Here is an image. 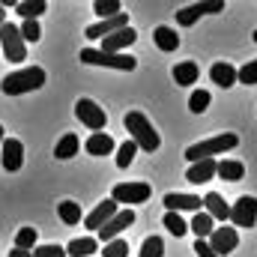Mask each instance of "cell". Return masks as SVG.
<instances>
[{
    "instance_id": "1",
    "label": "cell",
    "mask_w": 257,
    "mask_h": 257,
    "mask_svg": "<svg viewBox=\"0 0 257 257\" xmlns=\"http://www.w3.org/2000/svg\"><path fill=\"white\" fill-rule=\"evenodd\" d=\"M42 84H45V69L30 66V69H18V72L6 75L3 84H0V90H3L6 96H24V93L39 90Z\"/></svg>"
},
{
    "instance_id": "2",
    "label": "cell",
    "mask_w": 257,
    "mask_h": 257,
    "mask_svg": "<svg viewBox=\"0 0 257 257\" xmlns=\"http://www.w3.org/2000/svg\"><path fill=\"white\" fill-rule=\"evenodd\" d=\"M123 123H126V132L132 135V141L138 144V150H147V153H156L159 150L162 138H159V132L150 126V120L141 111H128L126 117H123Z\"/></svg>"
},
{
    "instance_id": "3",
    "label": "cell",
    "mask_w": 257,
    "mask_h": 257,
    "mask_svg": "<svg viewBox=\"0 0 257 257\" xmlns=\"http://www.w3.org/2000/svg\"><path fill=\"white\" fill-rule=\"evenodd\" d=\"M236 144H239V138H236L233 132H221V135H215V138H206V141H200V144H192V147L186 150V159L194 165V162H200V159L221 156V153L233 150Z\"/></svg>"
},
{
    "instance_id": "4",
    "label": "cell",
    "mask_w": 257,
    "mask_h": 257,
    "mask_svg": "<svg viewBox=\"0 0 257 257\" xmlns=\"http://www.w3.org/2000/svg\"><path fill=\"white\" fill-rule=\"evenodd\" d=\"M78 60L87 66H108V69H120V72H132L138 66V60L132 54H105L99 48H84Z\"/></svg>"
},
{
    "instance_id": "5",
    "label": "cell",
    "mask_w": 257,
    "mask_h": 257,
    "mask_svg": "<svg viewBox=\"0 0 257 257\" xmlns=\"http://www.w3.org/2000/svg\"><path fill=\"white\" fill-rule=\"evenodd\" d=\"M0 45H3V54H6L9 63L27 60V45H24V36H21V30H18L15 24L6 21V24L0 27Z\"/></svg>"
},
{
    "instance_id": "6",
    "label": "cell",
    "mask_w": 257,
    "mask_h": 257,
    "mask_svg": "<svg viewBox=\"0 0 257 257\" xmlns=\"http://www.w3.org/2000/svg\"><path fill=\"white\" fill-rule=\"evenodd\" d=\"M75 117H78L87 128H93V132H102L105 123H108L105 108H99L93 99H78V102H75Z\"/></svg>"
},
{
    "instance_id": "7",
    "label": "cell",
    "mask_w": 257,
    "mask_h": 257,
    "mask_svg": "<svg viewBox=\"0 0 257 257\" xmlns=\"http://www.w3.org/2000/svg\"><path fill=\"white\" fill-rule=\"evenodd\" d=\"M150 194H153L150 183H117L114 192H111V200H114V203H128V206H132V203H147Z\"/></svg>"
},
{
    "instance_id": "8",
    "label": "cell",
    "mask_w": 257,
    "mask_h": 257,
    "mask_svg": "<svg viewBox=\"0 0 257 257\" xmlns=\"http://www.w3.org/2000/svg\"><path fill=\"white\" fill-rule=\"evenodd\" d=\"M230 221H233V227H254L257 224V197L242 194L230 206Z\"/></svg>"
},
{
    "instance_id": "9",
    "label": "cell",
    "mask_w": 257,
    "mask_h": 257,
    "mask_svg": "<svg viewBox=\"0 0 257 257\" xmlns=\"http://www.w3.org/2000/svg\"><path fill=\"white\" fill-rule=\"evenodd\" d=\"M212 12H224V0H206V3H192L186 9L177 12V24L180 27H192L200 15H212Z\"/></svg>"
},
{
    "instance_id": "10",
    "label": "cell",
    "mask_w": 257,
    "mask_h": 257,
    "mask_svg": "<svg viewBox=\"0 0 257 257\" xmlns=\"http://www.w3.org/2000/svg\"><path fill=\"white\" fill-rule=\"evenodd\" d=\"M206 242H209V248H212L218 257H224L239 245V233H236V227H215L212 236H209Z\"/></svg>"
},
{
    "instance_id": "11",
    "label": "cell",
    "mask_w": 257,
    "mask_h": 257,
    "mask_svg": "<svg viewBox=\"0 0 257 257\" xmlns=\"http://www.w3.org/2000/svg\"><path fill=\"white\" fill-rule=\"evenodd\" d=\"M132 224H135V212H132V209H120V212H117V215L102 227V230H99V239L108 245V242H114L126 227H132Z\"/></svg>"
},
{
    "instance_id": "12",
    "label": "cell",
    "mask_w": 257,
    "mask_h": 257,
    "mask_svg": "<svg viewBox=\"0 0 257 257\" xmlns=\"http://www.w3.org/2000/svg\"><path fill=\"white\" fill-rule=\"evenodd\" d=\"M0 150H3V156H0L3 171H9V174L21 171V165H24V144H21V141H15V138H9V141H3V144H0Z\"/></svg>"
},
{
    "instance_id": "13",
    "label": "cell",
    "mask_w": 257,
    "mask_h": 257,
    "mask_svg": "<svg viewBox=\"0 0 257 257\" xmlns=\"http://www.w3.org/2000/svg\"><path fill=\"white\" fill-rule=\"evenodd\" d=\"M117 212H120V209H117V203L108 197V200H102L90 215H84V227H90V230H102V227L117 215Z\"/></svg>"
},
{
    "instance_id": "14",
    "label": "cell",
    "mask_w": 257,
    "mask_h": 257,
    "mask_svg": "<svg viewBox=\"0 0 257 257\" xmlns=\"http://www.w3.org/2000/svg\"><path fill=\"white\" fill-rule=\"evenodd\" d=\"M123 27H128L126 12H120V15H114V18H105V21H99V24H90V27H87V39H105V36H111V33H117V30H123Z\"/></svg>"
},
{
    "instance_id": "15",
    "label": "cell",
    "mask_w": 257,
    "mask_h": 257,
    "mask_svg": "<svg viewBox=\"0 0 257 257\" xmlns=\"http://www.w3.org/2000/svg\"><path fill=\"white\" fill-rule=\"evenodd\" d=\"M165 206H168V212H200L203 200H200L197 194L171 192V194H165Z\"/></svg>"
},
{
    "instance_id": "16",
    "label": "cell",
    "mask_w": 257,
    "mask_h": 257,
    "mask_svg": "<svg viewBox=\"0 0 257 257\" xmlns=\"http://www.w3.org/2000/svg\"><path fill=\"white\" fill-rule=\"evenodd\" d=\"M135 39H138V33H135L132 27H123V30L105 36V45H102L99 51H105V54H123V48L135 45Z\"/></svg>"
},
{
    "instance_id": "17",
    "label": "cell",
    "mask_w": 257,
    "mask_h": 257,
    "mask_svg": "<svg viewBox=\"0 0 257 257\" xmlns=\"http://www.w3.org/2000/svg\"><path fill=\"white\" fill-rule=\"evenodd\" d=\"M215 171H218V162L215 159H200V162H194L192 168H189L186 180L194 183V186H200V183H209L215 177Z\"/></svg>"
},
{
    "instance_id": "18",
    "label": "cell",
    "mask_w": 257,
    "mask_h": 257,
    "mask_svg": "<svg viewBox=\"0 0 257 257\" xmlns=\"http://www.w3.org/2000/svg\"><path fill=\"white\" fill-rule=\"evenodd\" d=\"M84 150H87L90 156H111V153H114V138H111L108 132H93V135L87 138Z\"/></svg>"
},
{
    "instance_id": "19",
    "label": "cell",
    "mask_w": 257,
    "mask_h": 257,
    "mask_svg": "<svg viewBox=\"0 0 257 257\" xmlns=\"http://www.w3.org/2000/svg\"><path fill=\"white\" fill-rule=\"evenodd\" d=\"M203 206H206V215L212 218V221H227L230 218V206L224 203V197L215 192H209L203 197Z\"/></svg>"
},
{
    "instance_id": "20",
    "label": "cell",
    "mask_w": 257,
    "mask_h": 257,
    "mask_svg": "<svg viewBox=\"0 0 257 257\" xmlns=\"http://www.w3.org/2000/svg\"><path fill=\"white\" fill-rule=\"evenodd\" d=\"M197 75H200V69L194 60H183V63L174 66V81H177V87H189V84H197Z\"/></svg>"
},
{
    "instance_id": "21",
    "label": "cell",
    "mask_w": 257,
    "mask_h": 257,
    "mask_svg": "<svg viewBox=\"0 0 257 257\" xmlns=\"http://www.w3.org/2000/svg\"><path fill=\"white\" fill-rule=\"evenodd\" d=\"M209 78H212V84H218L221 90H227V87L236 84V69L230 63H215L209 69Z\"/></svg>"
},
{
    "instance_id": "22",
    "label": "cell",
    "mask_w": 257,
    "mask_h": 257,
    "mask_svg": "<svg viewBox=\"0 0 257 257\" xmlns=\"http://www.w3.org/2000/svg\"><path fill=\"white\" fill-rule=\"evenodd\" d=\"M215 177H221V180H227V183H239V180L245 177V165H242V162H233V159H224V162H218Z\"/></svg>"
},
{
    "instance_id": "23",
    "label": "cell",
    "mask_w": 257,
    "mask_h": 257,
    "mask_svg": "<svg viewBox=\"0 0 257 257\" xmlns=\"http://www.w3.org/2000/svg\"><path fill=\"white\" fill-rule=\"evenodd\" d=\"M153 39H156L159 51H177V48H180V36H177V30H171V27H156V30H153Z\"/></svg>"
},
{
    "instance_id": "24",
    "label": "cell",
    "mask_w": 257,
    "mask_h": 257,
    "mask_svg": "<svg viewBox=\"0 0 257 257\" xmlns=\"http://www.w3.org/2000/svg\"><path fill=\"white\" fill-rule=\"evenodd\" d=\"M45 9H48V3H45V0H21V3L15 6V12H18L24 21H36Z\"/></svg>"
},
{
    "instance_id": "25",
    "label": "cell",
    "mask_w": 257,
    "mask_h": 257,
    "mask_svg": "<svg viewBox=\"0 0 257 257\" xmlns=\"http://www.w3.org/2000/svg\"><path fill=\"white\" fill-rule=\"evenodd\" d=\"M189 230H194V236L197 239H209L212 236V218L206 215V212H194V218H192V224H189Z\"/></svg>"
},
{
    "instance_id": "26",
    "label": "cell",
    "mask_w": 257,
    "mask_h": 257,
    "mask_svg": "<svg viewBox=\"0 0 257 257\" xmlns=\"http://www.w3.org/2000/svg\"><path fill=\"white\" fill-rule=\"evenodd\" d=\"M96 248H99V242H96L93 236H84V239H72V242H69V248H66V254H72V257H90Z\"/></svg>"
},
{
    "instance_id": "27",
    "label": "cell",
    "mask_w": 257,
    "mask_h": 257,
    "mask_svg": "<svg viewBox=\"0 0 257 257\" xmlns=\"http://www.w3.org/2000/svg\"><path fill=\"white\" fill-rule=\"evenodd\" d=\"M78 147H81L78 138H75L72 132H66L63 138L57 141V147H54V156H57V159H72V156L78 153Z\"/></svg>"
},
{
    "instance_id": "28",
    "label": "cell",
    "mask_w": 257,
    "mask_h": 257,
    "mask_svg": "<svg viewBox=\"0 0 257 257\" xmlns=\"http://www.w3.org/2000/svg\"><path fill=\"white\" fill-rule=\"evenodd\" d=\"M36 242H39V236H36V227H21V230L15 233V248H21V251H30V254H33Z\"/></svg>"
},
{
    "instance_id": "29",
    "label": "cell",
    "mask_w": 257,
    "mask_h": 257,
    "mask_svg": "<svg viewBox=\"0 0 257 257\" xmlns=\"http://www.w3.org/2000/svg\"><path fill=\"white\" fill-rule=\"evenodd\" d=\"M57 215H60L63 224H78V221H81V203H75V200H63V203L57 206Z\"/></svg>"
},
{
    "instance_id": "30",
    "label": "cell",
    "mask_w": 257,
    "mask_h": 257,
    "mask_svg": "<svg viewBox=\"0 0 257 257\" xmlns=\"http://www.w3.org/2000/svg\"><path fill=\"white\" fill-rule=\"evenodd\" d=\"M162 254H165V239L162 236H147L141 251H138V257H162Z\"/></svg>"
},
{
    "instance_id": "31",
    "label": "cell",
    "mask_w": 257,
    "mask_h": 257,
    "mask_svg": "<svg viewBox=\"0 0 257 257\" xmlns=\"http://www.w3.org/2000/svg\"><path fill=\"white\" fill-rule=\"evenodd\" d=\"M135 156H138V144L128 138L126 144H120V150H117V168H128L135 162Z\"/></svg>"
},
{
    "instance_id": "32",
    "label": "cell",
    "mask_w": 257,
    "mask_h": 257,
    "mask_svg": "<svg viewBox=\"0 0 257 257\" xmlns=\"http://www.w3.org/2000/svg\"><path fill=\"white\" fill-rule=\"evenodd\" d=\"M165 227H168L174 236H183V233L189 230V224L183 221V215H180V212H165Z\"/></svg>"
},
{
    "instance_id": "33",
    "label": "cell",
    "mask_w": 257,
    "mask_h": 257,
    "mask_svg": "<svg viewBox=\"0 0 257 257\" xmlns=\"http://www.w3.org/2000/svg\"><path fill=\"white\" fill-rule=\"evenodd\" d=\"M236 81H239V84H245V87L257 84V60H248L242 69H236Z\"/></svg>"
},
{
    "instance_id": "34",
    "label": "cell",
    "mask_w": 257,
    "mask_h": 257,
    "mask_svg": "<svg viewBox=\"0 0 257 257\" xmlns=\"http://www.w3.org/2000/svg\"><path fill=\"white\" fill-rule=\"evenodd\" d=\"M93 9L102 15V21L105 18H114V15H120V0H96L93 3Z\"/></svg>"
},
{
    "instance_id": "35",
    "label": "cell",
    "mask_w": 257,
    "mask_h": 257,
    "mask_svg": "<svg viewBox=\"0 0 257 257\" xmlns=\"http://www.w3.org/2000/svg\"><path fill=\"white\" fill-rule=\"evenodd\" d=\"M206 108H209V93L206 90H194L192 99H189V111L192 114H203Z\"/></svg>"
},
{
    "instance_id": "36",
    "label": "cell",
    "mask_w": 257,
    "mask_h": 257,
    "mask_svg": "<svg viewBox=\"0 0 257 257\" xmlns=\"http://www.w3.org/2000/svg\"><path fill=\"white\" fill-rule=\"evenodd\" d=\"M102 257H128V242L126 239H114V242H108L105 251H102Z\"/></svg>"
},
{
    "instance_id": "37",
    "label": "cell",
    "mask_w": 257,
    "mask_h": 257,
    "mask_svg": "<svg viewBox=\"0 0 257 257\" xmlns=\"http://www.w3.org/2000/svg\"><path fill=\"white\" fill-rule=\"evenodd\" d=\"M18 30H21V36H24V42H39V36H42L39 21H24Z\"/></svg>"
},
{
    "instance_id": "38",
    "label": "cell",
    "mask_w": 257,
    "mask_h": 257,
    "mask_svg": "<svg viewBox=\"0 0 257 257\" xmlns=\"http://www.w3.org/2000/svg\"><path fill=\"white\" fill-rule=\"evenodd\" d=\"M33 257H69V254H66V248H60V245H36L33 248Z\"/></svg>"
},
{
    "instance_id": "39",
    "label": "cell",
    "mask_w": 257,
    "mask_h": 257,
    "mask_svg": "<svg viewBox=\"0 0 257 257\" xmlns=\"http://www.w3.org/2000/svg\"><path fill=\"white\" fill-rule=\"evenodd\" d=\"M194 254H197V257H218L212 248H209V242H206V239H197V242H194Z\"/></svg>"
},
{
    "instance_id": "40",
    "label": "cell",
    "mask_w": 257,
    "mask_h": 257,
    "mask_svg": "<svg viewBox=\"0 0 257 257\" xmlns=\"http://www.w3.org/2000/svg\"><path fill=\"white\" fill-rule=\"evenodd\" d=\"M9 257H33L30 251H21V248H15V251H9Z\"/></svg>"
},
{
    "instance_id": "41",
    "label": "cell",
    "mask_w": 257,
    "mask_h": 257,
    "mask_svg": "<svg viewBox=\"0 0 257 257\" xmlns=\"http://www.w3.org/2000/svg\"><path fill=\"white\" fill-rule=\"evenodd\" d=\"M6 24V12H3V6H0V27Z\"/></svg>"
},
{
    "instance_id": "42",
    "label": "cell",
    "mask_w": 257,
    "mask_h": 257,
    "mask_svg": "<svg viewBox=\"0 0 257 257\" xmlns=\"http://www.w3.org/2000/svg\"><path fill=\"white\" fill-rule=\"evenodd\" d=\"M3 141H6V138H3V126H0V144H3Z\"/></svg>"
},
{
    "instance_id": "43",
    "label": "cell",
    "mask_w": 257,
    "mask_h": 257,
    "mask_svg": "<svg viewBox=\"0 0 257 257\" xmlns=\"http://www.w3.org/2000/svg\"><path fill=\"white\" fill-rule=\"evenodd\" d=\"M254 42H257V30H254Z\"/></svg>"
}]
</instances>
